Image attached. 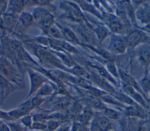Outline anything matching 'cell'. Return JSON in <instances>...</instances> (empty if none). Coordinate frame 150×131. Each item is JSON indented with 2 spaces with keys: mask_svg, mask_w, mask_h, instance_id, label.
<instances>
[{
  "mask_svg": "<svg viewBox=\"0 0 150 131\" xmlns=\"http://www.w3.org/2000/svg\"><path fill=\"white\" fill-rule=\"evenodd\" d=\"M72 73L76 75L81 76V77L84 76L85 74H86V71L83 68L77 65H75L74 67L72 68Z\"/></svg>",
  "mask_w": 150,
  "mask_h": 131,
  "instance_id": "4dcf8cb0",
  "label": "cell"
},
{
  "mask_svg": "<svg viewBox=\"0 0 150 131\" xmlns=\"http://www.w3.org/2000/svg\"><path fill=\"white\" fill-rule=\"evenodd\" d=\"M148 95H149V101H150V92H149V93L148 94Z\"/></svg>",
  "mask_w": 150,
  "mask_h": 131,
  "instance_id": "f35d334b",
  "label": "cell"
},
{
  "mask_svg": "<svg viewBox=\"0 0 150 131\" xmlns=\"http://www.w3.org/2000/svg\"><path fill=\"white\" fill-rule=\"evenodd\" d=\"M0 119L6 120H7L8 122L13 121L12 119L11 118V117L9 116L8 112H4V111H2L1 110H0Z\"/></svg>",
  "mask_w": 150,
  "mask_h": 131,
  "instance_id": "e575fe53",
  "label": "cell"
},
{
  "mask_svg": "<svg viewBox=\"0 0 150 131\" xmlns=\"http://www.w3.org/2000/svg\"><path fill=\"white\" fill-rule=\"evenodd\" d=\"M138 84L144 94L146 97V95H148L150 92V77L147 73H145L144 78L139 81Z\"/></svg>",
  "mask_w": 150,
  "mask_h": 131,
  "instance_id": "44dd1931",
  "label": "cell"
},
{
  "mask_svg": "<svg viewBox=\"0 0 150 131\" xmlns=\"http://www.w3.org/2000/svg\"><path fill=\"white\" fill-rule=\"evenodd\" d=\"M93 31L99 43H101L110 35L108 30L101 25L96 26L93 29Z\"/></svg>",
  "mask_w": 150,
  "mask_h": 131,
  "instance_id": "e0dca14e",
  "label": "cell"
},
{
  "mask_svg": "<svg viewBox=\"0 0 150 131\" xmlns=\"http://www.w3.org/2000/svg\"><path fill=\"white\" fill-rule=\"evenodd\" d=\"M11 8L12 10L14 12H19L23 6V2L22 1H12L11 2Z\"/></svg>",
  "mask_w": 150,
  "mask_h": 131,
  "instance_id": "d6a6232c",
  "label": "cell"
},
{
  "mask_svg": "<svg viewBox=\"0 0 150 131\" xmlns=\"http://www.w3.org/2000/svg\"><path fill=\"white\" fill-rule=\"evenodd\" d=\"M60 30L63 36V38H65L67 41L76 44H80L79 39L76 34L69 27L60 26Z\"/></svg>",
  "mask_w": 150,
  "mask_h": 131,
  "instance_id": "2e32d148",
  "label": "cell"
},
{
  "mask_svg": "<svg viewBox=\"0 0 150 131\" xmlns=\"http://www.w3.org/2000/svg\"><path fill=\"white\" fill-rule=\"evenodd\" d=\"M71 131H90L89 127L84 126L77 122H71Z\"/></svg>",
  "mask_w": 150,
  "mask_h": 131,
  "instance_id": "f1b7e54d",
  "label": "cell"
},
{
  "mask_svg": "<svg viewBox=\"0 0 150 131\" xmlns=\"http://www.w3.org/2000/svg\"><path fill=\"white\" fill-rule=\"evenodd\" d=\"M76 2L79 4V6L82 9V10L92 13L93 14L96 15L98 18H101V17L98 13L94 7L93 5H91V4L85 1H77Z\"/></svg>",
  "mask_w": 150,
  "mask_h": 131,
  "instance_id": "7402d4cb",
  "label": "cell"
},
{
  "mask_svg": "<svg viewBox=\"0 0 150 131\" xmlns=\"http://www.w3.org/2000/svg\"><path fill=\"white\" fill-rule=\"evenodd\" d=\"M105 20L110 30L115 35L122 33L124 30V26L120 19L112 14H108L105 17Z\"/></svg>",
  "mask_w": 150,
  "mask_h": 131,
  "instance_id": "8fae6325",
  "label": "cell"
},
{
  "mask_svg": "<svg viewBox=\"0 0 150 131\" xmlns=\"http://www.w3.org/2000/svg\"><path fill=\"white\" fill-rule=\"evenodd\" d=\"M0 75L5 78L7 81L17 83L16 71L9 63L4 59H0Z\"/></svg>",
  "mask_w": 150,
  "mask_h": 131,
  "instance_id": "52a82bcc",
  "label": "cell"
},
{
  "mask_svg": "<svg viewBox=\"0 0 150 131\" xmlns=\"http://www.w3.org/2000/svg\"><path fill=\"white\" fill-rule=\"evenodd\" d=\"M0 131H10L6 123L3 122L0 126Z\"/></svg>",
  "mask_w": 150,
  "mask_h": 131,
  "instance_id": "8d00e7d4",
  "label": "cell"
},
{
  "mask_svg": "<svg viewBox=\"0 0 150 131\" xmlns=\"http://www.w3.org/2000/svg\"><path fill=\"white\" fill-rule=\"evenodd\" d=\"M94 115V112L92 111V109L84 107L82 112L78 116H77L73 120V121L77 122L82 125L88 126L90 125L91 120H93Z\"/></svg>",
  "mask_w": 150,
  "mask_h": 131,
  "instance_id": "5bb4252c",
  "label": "cell"
},
{
  "mask_svg": "<svg viewBox=\"0 0 150 131\" xmlns=\"http://www.w3.org/2000/svg\"><path fill=\"white\" fill-rule=\"evenodd\" d=\"M13 90L14 88L12 84L0 76V98L2 102Z\"/></svg>",
  "mask_w": 150,
  "mask_h": 131,
  "instance_id": "9a60e30c",
  "label": "cell"
},
{
  "mask_svg": "<svg viewBox=\"0 0 150 131\" xmlns=\"http://www.w3.org/2000/svg\"><path fill=\"white\" fill-rule=\"evenodd\" d=\"M84 107L90 108L91 109H95L103 111L107 107L100 99L89 95L88 96L83 98L79 101Z\"/></svg>",
  "mask_w": 150,
  "mask_h": 131,
  "instance_id": "9c48e42d",
  "label": "cell"
},
{
  "mask_svg": "<svg viewBox=\"0 0 150 131\" xmlns=\"http://www.w3.org/2000/svg\"><path fill=\"white\" fill-rule=\"evenodd\" d=\"M64 123L63 122L55 119H49L46 122L47 126L46 131H56Z\"/></svg>",
  "mask_w": 150,
  "mask_h": 131,
  "instance_id": "cb8c5ba5",
  "label": "cell"
},
{
  "mask_svg": "<svg viewBox=\"0 0 150 131\" xmlns=\"http://www.w3.org/2000/svg\"><path fill=\"white\" fill-rule=\"evenodd\" d=\"M149 115H150V112H149Z\"/></svg>",
  "mask_w": 150,
  "mask_h": 131,
  "instance_id": "7bdbcfd3",
  "label": "cell"
},
{
  "mask_svg": "<svg viewBox=\"0 0 150 131\" xmlns=\"http://www.w3.org/2000/svg\"><path fill=\"white\" fill-rule=\"evenodd\" d=\"M139 60L146 67L150 65V48L145 49L139 53Z\"/></svg>",
  "mask_w": 150,
  "mask_h": 131,
  "instance_id": "603a6c76",
  "label": "cell"
},
{
  "mask_svg": "<svg viewBox=\"0 0 150 131\" xmlns=\"http://www.w3.org/2000/svg\"><path fill=\"white\" fill-rule=\"evenodd\" d=\"M135 16L142 23L148 24L150 22V11L146 10L145 8H141L137 11Z\"/></svg>",
  "mask_w": 150,
  "mask_h": 131,
  "instance_id": "ac0fdd59",
  "label": "cell"
},
{
  "mask_svg": "<svg viewBox=\"0 0 150 131\" xmlns=\"http://www.w3.org/2000/svg\"><path fill=\"white\" fill-rule=\"evenodd\" d=\"M102 113L110 120H119L122 118L121 113L120 111L107 107L103 111Z\"/></svg>",
  "mask_w": 150,
  "mask_h": 131,
  "instance_id": "d6986e66",
  "label": "cell"
},
{
  "mask_svg": "<svg viewBox=\"0 0 150 131\" xmlns=\"http://www.w3.org/2000/svg\"><path fill=\"white\" fill-rule=\"evenodd\" d=\"M126 37L128 47L134 49L138 45L144 43L147 40L145 34L139 30H135L130 32Z\"/></svg>",
  "mask_w": 150,
  "mask_h": 131,
  "instance_id": "8992f818",
  "label": "cell"
},
{
  "mask_svg": "<svg viewBox=\"0 0 150 131\" xmlns=\"http://www.w3.org/2000/svg\"><path fill=\"white\" fill-rule=\"evenodd\" d=\"M124 116L138 118L145 120L147 118V114L145 112L144 108L140 105L131 106L129 105L125 106L124 111Z\"/></svg>",
  "mask_w": 150,
  "mask_h": 131,
  "instance_id": "30bf717a",
  "label": "cell"
},
{
  "mask_svg": "<svg viewBox=\"0 0 150 131\" xmlns=\"http://www.w3.org/2000/svg\"><path fill=\"white\" fill-rule=\"evenodd\" d=\"M62 8L66 12V16L70 20L82 23L86 21L85 18L80 7L74 2H64L62 4Z\"/></svg>",
  "mask_w": 150,
  "mask_h": 131,
  "instance_id": "7a4b0ae2",
  "label": "cell"
},
{
  "mask_svg": "<svg viewBox=\"0 0 150 131\" xmlns=\"http://www.w3.org/2000/svg\"><path fill=\"white\" fill-rule=\"evenodd\" d=\"M30 130L36 131H46L47 126L45 122H33Z\"/></svg>",
  "mask_w": 150,
  "mask_h": 131,
  "instance_id": "83f0119b",
  "label": "cell"
},
{
  "mask_svg": "<svg viewBox=\"0 0 150 131\" xmlns=\"http://www.w3.org/2000/svg\"><path fill=\"white\" fill-rule=\"evenodd\" d=\"M28 131H36V130H28Z\"/></svg>",
  "mask_w": 150,
  "mask_h": 131,
  "instance_id": "ab89813d",
  "label": "cell"
},
{
  "mask_svg": "<svg viewBox=\"0 0 150 131\" xmlns=\"http://www.w3.org/2000/svg\"><path fill=\"white\" fill-rule=\"evenodd\" d=\"M109 131H114V130H109Z\"/></svg>",
  "mask_w": 150,
  "mask_h": 131,
  "instance_id": "b9f144b4",
  "label": "cell"
},
{
  "mask_svg": "<svg viewBox=\"0 0 150 131\" xmlns=\"http://www.w3.org/2000/svg\"><path fill=\"white\" fill-rule=\"evenodd\" d=\"M118 75L122 81V83L129 85L131 87H132V88H134L135 89H136L138 92H139L144 96V98H145V99L146 101L147 98L144 94L138 83L135 81V80L132 77H131L130 75H129L128 74H127V73H125V71H124L121 70H119Z\"/></svg>",
  "mask_w": 150,
  "mask_h": 131,
  "instance_id": "4fadbf2b",
  "label": "cell"
},
{
  "mask_svg": "<svg viewBox=\"0 0 150 131\" xmlns=\"http://www.w3.org/2000/svg\"><path fill=\"white\" fill-rule=\"evenodd\" d=\"M33 122V117L30 115H25L19 119V123L28 130H30Z\"/></svg>",
  "mask_w": 150,
  "mask_h": 131,
  "instance_id": "d4e9b609",
  "label": "cell"
},
{
  "mask_svg": "<svg viewBox=\"0 0 150 131\" xmlns=\"http://www.w3.org/2000/svg\"><path fill=\"white\" fill-rule=\"evenodd\" d=\"M144 30H145L146 31H148L149 32H150V22L149 23H148L144 28Z\"/></svg>",
  "mask_w": 150,
  "mask_h": 131,
  "instance_id": "74e56055",
  "label": "cell"
},
{
  "mask_svg": "<svg viewBox=\"0 0 150 131\" xmlns=\"http://www.w3.org/2000/svg\"><path fill=\"white\" fill-rule=\"evenodd\" d=\"M90 131H101V130L99 128V127L97 125V124L92 120L89 126Z\"/></svg>",
  "mask_w": 150,
  "mask_h": 131,
  "instance_id": "d590c367",
  "label": "cell"
},
{
  "mask_svg": "<svg viewBox=\"0 0 150 131\" xmlns=\"http://www.w3.org/2000/svg\"><path fill=\"white\" fill-rule=\"evenodd\" d=\"M49 34L54 38L57 39H62L63 38V36L62 35V33L60 30L59 29H57V27H50L49 28Z\"/></svg>",
  "mask_w": 150,
  "mask_h": 131,
  "instance_id": "f546056e",
  "label": "cell"
},
{
  "mask_svg": "<svg viewBox=\"0 0 150 131\" xmlns=\"http://www.w3.org/2000/svg\"><path fill=\"white\" fill-rule=\"evenodd\" d=\"M54 92V89L49 84H44L38 91L36 94V96L41 97L49 96Z\"/></svg>",
  "mask_w": 150,
  "mask_h": 131,
  "instance_id": "ffe728a7",
  "label": "cell"
},
{
  "mask_svg": "<svg viewBox=\"0 0 150 131\" xmlns=\"http://www.w3.org/2000/svg\"><path fill=\"white\" fill-rule=\"evenodd\" d=\"M19 20L21 22L22 25L26 27L29 26L32 24L33 18L30 15H29V13L25 12L22 13L20 16Z\"/></svg>",
  "mask_w": 150,
  "mask_h": 131,
  "instance_id": "484cf974",
  "label": "cell"
},
{
  "mask_svg": "<svg viewBox=\"0 0 150 131\" xmlns=\"http://www.w3.org/2000/svg\"><path fill=\"white\" fill-rule=\"evenodd\" d=\"M106 66L107 67V69L108 70V71L115 77H118V72L117 71V69L115 68V66H114V64L113 62L111 61H108V63H107Z\"/></svg>",
  "mask_w": 150,
  "mask_h": 131,
  "instance_id": "1f68e13d",
  "label": "cell"
},
{
  "mask_svg": "<svg viewBox=\"0 0 150 131\" xmlns=\"http://www.w3.org/2000/svg\"><path fill=\"white\" fill-rule=\"evenodd\" d=\"M29 76L30 79V88L27 98L36 92L47 81L45 77L33 71L29 72Z\"/></svg>",
  "mask_w": 150,
  "mask_h": 131,
  "instance_id": "ba28073f",
  "label": "cell"
},
{
  "mask_svg": "<svg viewBox=\"0 0 150 131\" xmlns=\"http://www.w3.org/2000/svg\"><path fill=\"white\" fill-rule=\"evenodd\" d=\"M93 120L101 131H109L112 129V124L111 120L100 112H94Z\"/></svg>",
  "mask_w": 150,
  "mask_h": 131,
  "instance_id": "7c38bea8",
  "label": "cell"
},
{
  "mask_svg": "<svg viewBox=\"0 0 150 131\" xmlns=\"http://www.w3.org/2000/svg\"><path fill=\"white\" fill-rule=\"evenodd\" d=\"M76 31L77 34L79 35V37L85 43H87L90 45L97 46V42H98L92 30V28H90L89 25L86 26V25H84L83 23H80L77 27Z\"/></svg>",
  "mask_w": 150,
  "mask_h": 131,
  "instance_id": "3957f363",
  "label": "cell"
},
{
  "mask_svg": "<svg viewBox=\"0 0 150 131\" xmlns=\"http://www.w3.org/2000/svg\"><path fill=\"white\" fill-rule=\"evenodd\" d=\"M147 131H150V127H149V128L148 129V130H147Z\"/></svg>",
  "mask_w": 150,
  "mask_h": 131,
  "instance_id": "60d3db41",
  "label": "cell"
},
{
  "mask_svg": "<svg viewBox=\"0 0 150 131\" xmlns=\"http://www.w3.org/2000/svg\"><path fill=\"white\" fill-rule=\"evenodd\" d=\"M122 88L124 93L128 95L137 104L141 106L143 108H148V104L144 96L136 89L129 85L122 83Z\"/></svg>",
  "mask_w": 150,
  "mask_h": 131,
  "instance_id": "5b68a950",
  "label": "cell"
},
{
  "mask_svg": "<svg viewBox=\"0 0 150 131\" xmlns=\"http://www.w3.org/2000/svg\"><path fill=\"white\" fill-rule=\"evenodd\" d=\"M120 131H144L145 120L123 116L120 120Z\"/></svg>",
  "mask_w": 150,
  "mask_h": 131,
  "instance_id": "6da1fadb",
  "label": "cell"
},
{
  "mask_svg": "<svg viewBox=\"0 0 150 131\" xmlns=\"http://www.w3.org/2000/svg\"><path fill=\"white\" fill-rule=\"evenodd\" d=\"M6 122L10 131H28L19 122Z\"/></svg>",
  "mask_w": 150,
  "mask_h": 131,
  "instance_id": "4316f807",
  "label": "cell"
},
{
  "mask_svg": "<svg viewBox=\"0 0 150 131\" xmlns=\"http://www.w3.org/2000/svg\"><path fill=\"white\" fill-rule=\"evenodd\" d=\"M127 48L128 47L125 36L115 34L111 36L110 49L112 51L117 54H123Z\"/></svg>",
  "mask_w": 150,
  "mask_h": 131,
  "instance_id": "277c9868",
  "label": "cell"
},
{
  "mask_svg": "<svg viewBox=\"0 0 150 131\" xmlns=\"http://www.w3.org/2000/svg\"><path fill=\"white\" fill-rule=\"evenodd\" d=\"M56 131H71V122H64Z\"/></svg>",
  "mask_w": 150,
  "mask_h": 131,
  "instance_id": "836d02e7",
  "label": "cell"
}]
</instances>
